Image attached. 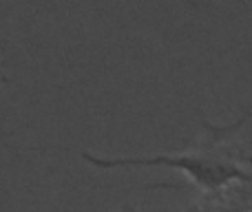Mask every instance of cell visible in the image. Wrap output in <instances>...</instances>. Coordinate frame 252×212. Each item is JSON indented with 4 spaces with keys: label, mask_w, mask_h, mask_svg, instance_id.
<instances>
[{
    "label": "cell",
    "mask_w": 252,
    "mask_h": 212,
    "mask_svg": "<svg viewBox=\"0 0 252 212\" xmlns=\"http://www.w3.org/2000/svg\"><path fill=\"white\" fill-rule=\"evenodd\" d=\"M248 212H252V210H248Z\"/></svg>",
    "instance_id": "3"
},
{
    "label": "cell",
    "mask_w": 252,
    "mask_h": 212,
    "mask_svg": "<svg viewBox=\"0 0 252 212\" xmlns=\"http://www.w3.org/2000/svg\"><path fill=\"white\" fill-rule=\"evenodd\" d=\"M118 212H135V210H128V208H122V210H118Z\"/></svg>",
    "instance_id": "2"
},
{
    "label": "cell",
    "mask_w": 252,
    "mask_h": 212,
    "mask_svg": "<svg viewBox=\"0 0 252 212\" xmlns=\"http://www.w3.org/2000/svg\"><path fill=\"white\" fill-rule=\"evenodd\" d=\"M87 164L102 170L111 168H173L184 173L201 190H223L232 183H252V173L241 164L232 161L226 155L206 151H186V152H155V155H95L91 151L80 152Z\"/></svg>",
    "instance_id": "1"
}]
</instances>
